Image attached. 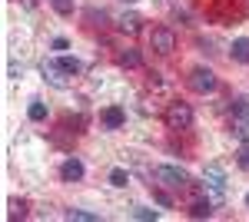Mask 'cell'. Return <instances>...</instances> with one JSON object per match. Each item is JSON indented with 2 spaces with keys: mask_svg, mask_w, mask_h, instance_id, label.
<instances>
[{
  "mask_svg": "<svg viewBox=\"0 0 249 222\" xmlns=\"http://www.w3.org/2000/svg\"><path fill=\"white\" fill-rule=\"evenodd\" d=\"M163 123H166V130H190V123H193V110H190V103H170L166 106V113H163Z\"/></svg>",
  "mask_w": 249,
  "mask_h": 222,
  "instance_id": "6da1fadb",
  "label": "cell"
},
{
  "mask_svg": "<svg viewBox=\"0 0 249 222\" xmlns=\"http://www.w3.org/2000/svg\"><path fill=\"white\" fill-rule=\"evenodd\" d=\"M153 179L160 186H170V189H186V186H190V176H186L179 166H156Z\"/></svg>",
  "mask_w": 249,
  "mask_h": 222,
  "instance_id": "7a4b0ae2",
  "label": "cell"
},
{
  "mask_svg": "<svg viewBox=\"0 0 249 222\" xmlns=\"http://www.w3.org/2000/svg\"><path fill=\"white\" fill-rule=\"evenodd\" d=\"M150 47H153L156 53L170 56L173 50H176V37H173L170 27H153V34H150Z\"/></svg>",
  "mask_w": 249,
  "mask_h": 222,
  "instance_id": "3957f363",
  "label": "cell"
},
{
  "mask_svg": "<svg viewBox=\"0 0 249 222\" xmlns=\"http://www.w3.org/2000/svg\"><path fill=\"white\" fill-rule=\"evenodd\" d=\"M190 86L196 93H213L216 90V73L206 70V67H196V70L190 73Z\"/></svg>",
  "mask_w": 249,
  "mask_h": 222,
  "instance_id": "277c9868",
  "label": "cell"
},
{
  "mask_svg": "<svg viewBox=\"0 0 249 222\" xmlns=\"http://www.w3.org/2000/svg\"><path fill=\"white\" fill-rule=\"evenodd\" d=\"M40 70H43V76H47L57 90H67V86H70V80H67L70 73L60 67V60H43V67H40Z\"/></svg>",
  "mask_w": 249,
  "mask_h": 222,
  "instance_id": "5b68a950",
  "label": "cell"
},
{
  "mask_svg": "<svg viewBox=\"0 0 249 222\" xmlns=\"http://www.w3.org/2000/svg\"><path fill=\"white\" fill-rule=\"evenodd\" d=\"M232 133L243 139V143H249V103L246 100H239L236 103V120H232Z\"/></svg>",
  "mask_w": 249,
  "mask_h": 222,
  "instance_id": "8992f818",
  "label": "cell"
},
{
  "mask_svg": "<svg viewBox=\"0 0 249 222\" xmlns=\"http://www.w3.org/2000/svg\"><path fill=\"white\" fill-rule=\"evenodd\" d=\"M60 176H63L67 183H77V179H83V163H80V159H67V163L60 166Z\"/></svg>",
  "mask_w": 249,
  "mask_h": 222,
  "instance_id": "52a82bcc",
  "label": "cell"
},
{
  "mask_svg": "<svg viewBox=\"0 0 249 222\" xmlns=\"http://www.w3.org/2000/svg\"><path fill=\"white\" fill-rule=\"evenodd\" d=\"M223 183H226L223 166H206V186H210V189H216V196L223 192Z\"/></svg>",
  "mask_w": 249,
  "mask_h": 222,
  "instance_id": "ba28073f",
  "label": "cell"
},
{
  "mask_svg": "<svg viewBox=\"0 0 249 222\" xmlns=\"http://www.w3.org/2000/svg\"><path fill=\"white\" fill-rule=\"evenodd\" d=\"M140 23H143V20L136 17V14H120V20H116V27H120L123 34H130V37L140 34Z\"/></svg>",
  "mask_w": 249,
  "mask_h": 222,
  "instance_id": "9c48e42d",
  "label": "cell"
},
{
  "mask_svg": "<svg viewBox=\"0 0 249 222\" xmlns=\"http://www.w3.org/2000/svg\"><path fill=\"white\" fill-rule=\"evenodd\" d=\"M123 120H126V116H123V110H120V106H110V110L103 113V123H107L110 130H116V126H123Z\"/></svg>",
  "mask_w": 249,
  "mask_h": 222,
  "instance_id": "30bf717a",
  "label": "cell"
},
{
  "mask_svg": "<svg viewBox=\"0 0 249 222\" xmlns=\"http://www.w3.org/2000/svg\"><path fill=\"white\" fill-rule=\"evenodd\" d=\"M116 63H120V67H126V70H133V67H140L143 60H140V53H136V50H123V53L116 56Z\"/></svg>",
  "mask_w": 249,
  "mask_h": 222,
  "instance_id": "8fae6325",
  "label": "cell"
},
{
  "mask_svg": "<svg viewBox=\"0 0 249 222\" xmlns=\"http://www.w3.org/2000/svg\"><path fill=\"white\" fill-rule=\"evenodd\" d=\"M232 60H239V63H249V40H236L232 43Z\"/></svg>",
  "mask_w": 249,
  "mask_h": 222,
  "instance_id": "7c38bea8",
  "label": "cell"
},
{
  "mask_svg": "<svg viewBox=\"0 0 249 222\" xmlns=\"http://www.w3.org/2000/svg\"><path fill=\"white\" fill-rule=\"evenodd\" d=\"M60 67H63L70 76H80V73H83V63H80L77 56H60Z\"/></svg>",
  "mask_w": 249,
  "mask_h": 222,
  "instance_id": "4fadbf2b",
  "label": "cell"
},
{
  "mask_svg": "<svg viewBox=\"0 0 249 222\" xmlns=\"http://www.w3.org/2000/svg\"><path fill=\"white\" fill-rule=\"evenodd\" d=\"M67 219H70V222H96L100 216L87 212V209H70V212H67Z\"/></svg>",
  "mask_w": 249,
  "mask_h": 222,
  "instance_id": "5bb4252c",
  "label": "cell"
},
{
  "mask_svg": "<svg viewBox=\"0 0 249 222\" xmlns=\"http://www.w3.org/2000/svg\"><path fill=\"white\" fill-rule=\"evenodd\" d=\"M210 199H206V203H193V209H190V216L193 219H210Z\"/></svg>",
  "mask_w": 249,
  "mask_h": 222,
  "instance_id": "9a60e30c",
  "label": "cell"
},
{
  "mask_svg": "<svg viewBox=\"0 0 249 222\" xmlns=\"http://www.w3.org/2000/svg\"><path fill=\"white\" fill-rule=\"evenodd\" d=\"M53 3V10H57L60 17H70L73 14V0H50Z\"/></svg>",
  "mask_w": 249,
  "mask_h": 222,
  "instance_id": "2e32d148",
  "label": "cell"
},
{
  "mask_svg": "<svg viewBox=\"0 0 249 222\" xmlns=\"http://www.w3.org/2000/svg\"><path fill=\"white\" fill-rule=\"evenodd\" d=\"M30 120H34V123H40V120H47V106H43V103H30Z\"/></svg>",
  "mask_w": 249,
  "mask_h": 222,
  "instance_id": "e0dca14e",
  "label": "cell"
},
{
  "mask_svg": "<svg viewBox=\"0 0 249 222\" xmlns=\"http://www.w3.org/2000/svg\"><path fill=\"white\" fill-rule=\"evenodd\" d=\"M110 183H113V186H126V183H130V176H126L123 169H113V172H110Z\"/></svg>",
  "mask_w": 249,
  "mask_h": 222,
  "instance_id": "ac0fdd59",
  "label": "cell"
},
{
  "mask_svg": "<svg viewBox=\"0 0 249 222\" xmlns=\"http://www.w3.org/2000/svg\"><path fill=\"white\" fill-rule=\"evenodd\" d=\"M236 163H239L243 169H249V143H246V146H239V153H236Z\"/></svg>",
  "mask_w": 249,
  "mask_h": 222,
  "instance_id": "d6986e66",
  "label": "cell"
},
{
  "mask_svg": "<svg viewBox=\"0 0 249 222\" xmlns=\"http://www.w3.org/2000/svg\"><path fill=\"white\" fill-rule=\"evenodd\" d=\"M133 216L143 219V222H150V219H156V209H143V205H140V209H133Z\"/></svg>",
  "mask_w": 249,
  "mask_h": 222,
  "instance_id": "ffe728a7",
  "label": "cell"
},
{
  "mask_svg": "<svg viewBox=\"0 0 249 222\" xmlns=\"http://www.w3.org/2000/svg\"><path fill=\"white\" fill-rule=\"evenodd\" d=\"M153 196H156V203H160V205H170V203H173V199H170V196H166V192H160V189H156V192H153Z\"/></svg>",
  "mask_w": 249,
  "mask_h": 222,
  "instance_id": "44dd1931",
  "label": "cell"
},
{
  "mask_svg": "<svg viewBox=\"0 0 249 222\" xmlns=\"http://www.w3.org/2000/svg\"><path fill=\"white\" fill-rule=\"evenodd\" d=\"M23 205H27V203H10V209H14V216H17V212H20V216H23V212H27V209H23Z\"/></svg>",
  "mask_w": 249,
  "mask_h": 222,
  "instance_id": "7402d4cb",
  "label": "cell"
},
{
  "mask_svg": "<svg viewBox=\"0 0 249 222\" xmlns=\"http://www.w3.org/2000/svg\"><path fill=\"white\" fill-rule=\"evenodd\" d=\"M246 205H249V196H246Z\"/></svg>",
  "mask_w": 249,
  "mask_h": 222,
  "instance_id": "603a6c76",
  "label": "cell"
}]
</instances>
